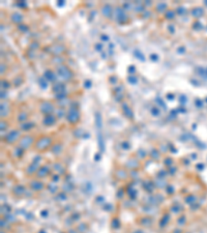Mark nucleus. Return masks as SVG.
<instances>
[{"label": "nucleus", "mask_w": 207, "mask_h": 233, "mask_svg": "<svg viewBox=\"0 0 207 233\" xmlns=\"http://www.w3.org/2000/svg\"><path fill=\"white\" fill-rule=\"evenodd\" d=\"M165 17H166V19H168V20H173L175 18V12L173 9H168L165 13Z\"/></svg>", "instance_id": "25"}, {"label": "nucleus", "mask_w": 207, "mask_h": 233, "mask_svg": "<svg viewBox=\"0 0 207 233\" xmlns=\"http://www.w3.org/2000/svg\"><path fill=\"white\" fill-rule=\"evenodd\" d=\"M52 180L54 181V182H57V181L59 180V175L58 174H55L54 176H52Z\"/></svg>", "instance_id": "46"}, {"label": "nucleus", "mask_w": 207, "mask_h": 233, "mask_svg": "<svg viewBox=\"0 0 207 233\" xmlns=\"http://www.w3.org/2000/svg\"><path fill=\"white\" fill-rule=\"evenodd\" d=\"M61 151H62V145L60 143H55L52 146V152L54 154H59V153H61Z\"/></svg>", "instance_id": "21"}, {"label": "nucleus", "mask_w": 207, "mask_h": 233, "mask_svg": "<svg viewBox=\"0 0 207 233\" xmlns=\"http://www.w3.org/2000/svg\"><path fill=\"white\" fill-rule=\"evenodd\" d=\"M113 14V8L110 4H105L103 7H101V15L106 18H111Z\"/></svg>", "instance_id": "14"}, {"label": "nucleus", "mask_w": 207, "mask_h": 233, "mask_svg": "<svg viewBox=\"0 0 207 233\" xmlns=\"http://www.w3.org/2000/svg\"><path fill=\"white\" fill-rule=\"evenodd\" d=\"M192 14H193V16H195V17H200L201 15L203 14V10L201 9V8H194L193 9V12H192Z\"/></svg>", "instance_id": "32"}, {"label": "nucleus", "mask_w": 207, "mask_h": 233, "mask_svg": "<svg viewBox=\"0 0 207 233\" xmlns=\"http://www.w3.org/2000/svg\"><path fill=\"white\" fill-rule=\"evenodd\" d=\"M18 29L20 31H22V32H25V31H27L28 29H29V27L27 26V25H24V24H20L18 26Z\"/></svg>", "instance_id": "36"}, {"label": "nucleus", "mask_w": 207, "mask_h": 233, "mask_svg": "<svg viewBox=\"0 0 207 233\" xmlns=\"http://www.w3.org/2000/svg\"><path fill=\"white\" fill-rule=\"evenodd\" d=\"M66 119L69 123L72 124H76L79 122L80 120V111L78 110V108L76 107H70L69 111L66 112Z\"/></svg>", "instance_id": "2"}, {"label": "nucleus", "mask_w": 207, "mask_h": 233, "mask_svg": "<svg viewBox=\"0 0 207 233\" xmlns=\"http://www.w3.org/2000/svg\"><path fill=\"white\" fill-rule=\"evenodd\" d=\"M151 113H152V115H154V116H158V114H160V109H157V108H152V110H151Z\"/></svg>", "instance_id": "43"}, {"label": "nucleus", "mask_w": 207, "mask_h": 233, "mask_svg": "<svg viewBox=\"0 0 207 233\" xmlns=\"http://www.w3.org/2000/svg\"><path fill=\"white\" fill-rule=\"evenodd\" d=\"M172 164V161L170 160V158H167V161H166V165H168V167H170V165Z\"/></svg>", "instance_id": "49"}, {"label": "nucleus", "mask_w": 207, "mask_h": 233, "mask_svg": "<svg viewBox=\"0 0 207 233\" xmlns=\"http://www.w3.org/2000/svg\"><path fill=\"white\" fill-rule=\"evenodd\" d=\"M19 6H26V3L25 2H21V3H19Z\"/></svg>", "instance_id": "53"}, {"label": "nucleus", "mask_w": 207, "mask_h": 233, "mask_svg": "<svg viewBox=\"0 0 207 233\" xmlns=\"http://www.w3.org/2000/svg\"><path fill=\"white\" fill-rule=\"evenodd\" d=\"M44 77L47 79V81H50V82H54V81H56V79H57L55 73H54L53 70H46L45 74H44Z\"/></svg>", "instance_id": "16"}, {"label": "nucleus", "mask_w": 207, "mask_h": 233, "mask_svg": "<svg viewBox=\"0 0 207 233\" xmlns=\"http://www.w3.org/2000/svg\"><path fill=\"white\" fill-rule=\"evenodd\" d=\"M39 161H41V157H36L34 158V160L32 161V163H31L29 166L27 167L26 169V174L28 175H31V174H36V172L38 171L39 169Z\"/></svg>", "instance_id": "7"}, {"label": "nucleus", "mask_w": 207, "mask_h": 233, "mask_svg": "<svg viewBox=\"0 0 207 233\" xmlns=\"http://www.w3.org/2000/svg\"><path fill=\"white\" fill-rule=\"evenodd\" d=\"M167 4L164 3V2H161L156 5V10L158 13H164V12H167Z\"/></svg>", "instance_id": "23"}, {"label": "nucleus", "mask_w": 207, "mask_h": 233, "mask_svg": "<svg viewBox=\"0 0 207 233\" xmlns=\"http://www.w3.org/2000/svg\"><path fill=\"white\" fill-rule=\"evenodd\" d=\"M53 169L55 170L58 174H62V173L65 172V169H64L63 165H62L61 163H55L53 165Z\"/></svg>", "instance_id": "19"}, {"label": "nucleus", "mask_w": 207, "mask_h": 233, "mask_svg": "<svg viewBox=\"0 0 207 233\" xmlns=\"http://www.w3.org/2000/svg\"><path fill=\"white\" fill-rule=\"evenodd\" d=\"M55 183H56V182H54V183H50L49 186H48V189H49L50 193H52V194H55V193L58 191V186H56Z\"/></svg>", "instance_id": "28"}, {"label": "nucleus", "mask_w": 207, "mask_h": 233, "mask_svg": "<svg viewBox=\"0 0 207 233\" xmlns=\"http://www.w3.org/2000/svg\"><path fill=\"white\" fill-rule=\"evenodd\" d=\"M169 30H171V32H172V33L174 32V27H173V25H170V27H169Z\"/></svg>", "instance_id": "51"}, {"label": "nucleus", "mask_w": 207, "mask_h": 233, "mask_svg": "<svg viewBox=\"0 0 207 233\" xmlns=\"http://www.w3.org/2000/svg\"><path fill=\"white\" fill-rule=\"evenodd\" d=\"M127 81H129L130 84L135 85V84H137L138 79H137V77H136V76H134V75H130V76L127 77Z\"/></svg>", "instance_id": "31"}, {"label": "nucleus", "mask_w": 207, "mask_h": 233, "mask_svg": "<svg viewBox=\"0 0 207 233\" xmlns=\"http://www.w3.org/2000/svg\"><path fill=\"white\" fill-rule=\"evenodd\" d=\"M50 174V167L49 165H44V166H41L38 169V171L36 172V177L37 178H44Z\"/></svg>", "instance_id": "9"}, {"label": "nucleus", "mask_w": 207, "mask_h": 233, "mask_svg": "<svg viewBox=\"0 0 207 233\" xmlns=\"http://www.w3.org/2000/svg\"><path fill=\"white\" fill-rule=\"evenodd\" d=\"M122 112H123V114L125 115L127 118L133 119V117H134V113H133L132 109H130V108L129 107V105L122 104Z\"/></svg>", "instance_id": "15"}, {"label": "nucleus", "mask_w": 207, "mask_h": 233, "mask_svg": "<svg viewBox=\"0 0 207 233\" xmlns=\"http://www.w3.org/2000/svg\"><path fill=\"white\" fill-rule=\"evenodd\" d=\"M134 70H135V69H134V66H133V65H132V66H129V72L130 73L134 72Z\"/></svg>", "instance_id": "54"}, {"label": "nucleus", "mask_w": 207, "mask_h": 233, "mask_svg": "<svg viewBox=\"0 0 207 233\" xmlns=\"http://www.w3.org/2000/svg\"><path fill=\"white\" fill-rule=\"evenodd\" d=\"M1 87H2V88H4V89H6V88L10 87V85L8 84V82H7V81H1Z\"/></svg>", "instance_id": "44"}, {"label": "nucleus", "mask_w": 207, "mask_h": 233, "mask_svg": "<svg viewBox=\"0 0 207 233\" xmlns=\"http://www.w3.org/2000/svg\"><path fill=\"white\" fill-rule=\"evenodd\" d=\"M20 138H21V133H20V130H10L9 133H7V134L4 136L3 140L5 141V143H7V144H14L15 142L19 141Z\"/></svg>", "instance_id": "5"}, {"label": "nucleus", "mask_w": 207, "mask_h": 233, "mask_svg": "<svg viewBox=\"0 0 207 233\" xmlns=\"http://www.w3.org/2000/svg\"><path fill=\"white\" fill-rule=\"evenodd\" d=\"M144 189L146 190L147 192H149V193H151V191H152V189L154 187V183H152V182H144Z\"/></svg>", "instance_id": "30"}, {"label": "nucleus", "mask_w": 207, "mask_h": 233, "mask_svg": "<svg viewBox=\"0 0 207 233\" xmlns=\"http://www.w3.org/2000/svg\"><path fill=\"white\" fill-rule=\"evenodd\" d=\"M30 187L33 190V191L39 192L45 187V184L42 183L41 181H39V180H32L30 182Z\"/></svg>", "instance_id": "12"}, {"label": "nucleus", "mask_w": 207, "mask_h": 233, "mask_svg": "<svg viewBox=\"0 0 207 233\" xmlns=\"http://www.w3.org/2000/svg\"><path fill=\"white\" fill-rule=\"evenodd\" d=\"M52 62H53V63H55V64H58V66H59V65H61V63L63 62V59H61L60 57L56 56V57L52 60Z\"/></svg>", "instance_id": "35"}, {"label": "nucleus", "mask_w": 207, "mask_h": 233, "mask_svg": "<svg viewBox=\"0 0 207 233\" xmlns=\"http://www.w3.org/2000/svg\"><path fill=\"white\" fill-rule=\"evenodd\" d=\"M144 9H145V7H144L142 4H140V3L138 4V6H136V12H137V13H142Z\"/></svg>", "instance_id": "41"}, {"label": "nucleus", "mask_w": 207, "mask_h": 233, "mask_svg": "<svg viewBox=\"0 0 207 233\" xmlns=\"http://www.w3.org/2000/svg\"><path fill=\"white\" fill-rule=\"evenodd\" d=\"M62 189H63V192L64 193H69V192H72L73 190H74V186L69 182H67V183H65L64 186H62Z\"/></svg>", "instance_id": "29"}, {"label": "nucleus", "mask_w": 207, "mask_h": 233, "mask_svg": "<svg viewBox=\"0 0 207 233\" xmlns=\"http://www.w3.org/2000/svg\"><path fill=\"white\" fill-rule=\"evenodd\" d=\"M22 83V79H21V76H18L16 77L15 79H14V84L16 85V86H19L20 84Z\"/></svg>", "instance_id": "39"}, {"label": "nucleus", "mask_w": 207, "mask_h": 233, "mask_svg": "<svg viewBox=\"0 0 207 233\" xmlns=\"http://www.w3.org/2000/svg\"><path fill=\"white\" fill-rule=\"evenodd\" d=\"M53 143V139L49 137V136H41L39 137L34 143V148L36 149V151H45L46 149H48L49 147L52 145Z\"/></svg>", "instance_id": "1"}, {"label": "nucleus", "mask_w": 207, "mask_h": 233, "mask_svg": "<svg viewBox=\"0 0 207 233\" xmlns=\"http://www.w3.org/2000/svg\"><path fill=\"white\" fill-rule=\"evenodd\" d=\"M108 38H109V37H108L107 35H103V36H101V39H103V41H108Z\"/></svg>", "instance_id": "52"}, {"label": "nucleus", "mask_w": 207, "mask_h": 233, "mask_svg": "<svg viewBox=\"0 0 207 233\" xmlns=\"http://www.w3.org/2000/svg\"><path fill=\"white\" fill-rule=\"evenodd\" d=\"M6 111H7L6 105L2 103V104H1V116H2V117H3V116H6V115H7Z\"/></svg>", "instance_id": "34"}, {"label": "nucleus", "mask_w": 207, "mask_h": 233, "mask_svg": "<svg viewBox=\"0 0 207 233\" xmlns=\"http://www.w3.org/2000/svg\"><path fill=\"white\" fill-rule=\"evenodd\" d=\"M5 96H6V91H5V90H4V91L2 90V91H1V98L3 99V98H5Z\"/></svg>", "instance_id": "47"}, {"label": "nucleus", "mask_w": 207, "mask_h": 233, "mask_svg": "<svg viewBox=\"0 0 207 233\" xmlns=\"http://www.w3.org/2000/svg\"><path fill=\"white\" fill-rule=\"evenodd\" d=\"M38 83H39V86L41 88H47L48 86V82H47V79L45 77H41L38 79Z\"/></svg>", "instance_id": "26"}, {"label": "nucleus", "mask_w": 207, "mask_h": 233, "mask_svg": "<svg viewBox=\"0 0 207 233\" xmlns=\"http://www.w3.org/2000/svg\"><path fill=\"white\" fill-rule=\"evenodd\" d=\"M169 215H164V218H163V220L161 221V226H166L167 225V223H168V221H169Z\"/></svg>", "instance_id": "38"}, {"label": "nucleus", "mask_w": 207, "mask_h": 233, "mask_svg": "<svg viewBox=\"0 0 207 233\" xmlns=\"http://www.w3.org/2000/svg\"><path fill=\"white\" fill-rule=\"evenodd\" d=\"M13 193H14V195H15V196H17V197H21V196H23L25 194V189H24L23 186L18 184V186H16L15 187H14Z\"/></svg>", "instance_id": "17"}, {"label": "nucleus", "mask_w": 207, "mask_h": 233, "mask_svg": "<svg viewBox=\"0 0 207 233\" xmlns=\"http://www.w3.org/2000/svg\"><path fill=\"white\" fill-rule=\"evenodd\" d=\"M27 118H28V114H27L26 112H22V113H20L19 116H18V120H19V121H21V122H25V121L27 120Z\"/></svg>", "instance_id": "27"}, {"label": "nucleus", "mask_w": 207, "mask_h": 233, "mask_svg": "<svg viewBox=\"0 0 207 233\" xmlns=\"http://www.w3.org/2000/svg\"><path fill=\"white\" fill-rule=\"evenodd\" d=\"M12 21L14 22V23L20 25V23L23 21V16H22L21 14H19V13H14L12 15Z\"/></svg>", "instance_id": "18"}, {"label": "nucleus", "mask_w": 207, "mask_h": 233, "mask_svg": "<svg viewBox=\"0 0 207 233\" xmlns=\"http://www.w3.org/2000/svg\"><path fill=\"white\" fill-rule=\"evenodd\" d=\"M95 48L97 49L98 51H101V44H97V45H95Z\"/></svg>", "instance_id": "48"}, {"label": "nucleus", "mask_w": 207, "mask_h": 233, "mask_svg": "<svg viewBox=\"0 0 207 233\" xmlns=\"http://www.w3.org/2000/svg\"><path fill=\"white\" fill-rule=\"evenodd\" d=\"M33 126H33L32 122H23L21 126H20V129L22 130H29L32 129Z\"/></svg>", "instance_id": "22"}, {"label": "nucleus", "mask_w": 207, "mask_h": 233, "mask_svg": "<svg viewBox=\"0 0 207 233\" xmlns=\"http://www.w3.org/2000/svg\"><path fill=\"white\" fill-rule=\"evenodd\" d=\"M23 152H24V149L21 148L20 146H18L17 148H15V150H14V154H15L16 158H18L23 155Z\"/></svg>", "instance_id": "24"}, {"label": "nucleus", "mask_w": 207, "mask_h": 233, "mask_svg": "<svg viewBox=\"0 0 207 233\" xmlns=\"http://www.w3.org/2000/svg\"><path fill=\"white\" fill-rule=\"evenodd\" d=\"M180 98H181V101H180V102H181V103H184V102H185V101H186V98H184V95H181V96H180Z\"/></svg>", "instance_id": "50"}, {"label": "nucleus", "mask_w": 207, "mask_h": 233, "mask_svg": "<svg viewBox=\"0 0 207 233\" xmlns=\"http://www.w3.org/2000/svg\"><path fill=\"white\" fill-rule=\"evenodd\" d=\"M135 55H136V56H138V57L140 58V60H141V61H144V60H145V59H144L143 54L141 53L140 51H137V52H135Z\"/></svg>", "instance_id": "42"}, {"label": "nucleus", "mask_w": 207, "mask_h": 233, "mask_svg": "<svg viewBox=\"0 0 207 233\" xmlns=\"http://www.w3.org/2000/svg\"><path fill=\"white\" fill-rule=\"evenodd\" d=\"M151 157L153 158L154 160H158V158H160V152H158L156 149H153L151 152Z\"/></svg>", "instance_id": "37"}, {"label": "nucleus", "mask_w": 207, "mask_h": 233, "mask_svg": "<svg viewBox=\"0 0 207 233\" xmlns=\"http://www.w3.org/2000/svg\"><path fill=\"white\" fill-rule=\"evenodd\" d=\"M56 119H57L56 115H53V114L45 115L44 119H42V124L45 126H52L56 123Z\"/></svg>", "instance_id": "10"}, {"label": "nucleus", "mask_w": 207, "mask_h": 233, "mask_svg": "<svg viewBox=\"0 0 207 233\" xmlns=\"http://www.w3.org/2000/svg\"><path fill=\"white\" fill-rule=\"evenodd\" d=\"M137 155H138V158H145V157H146V152L144 151V150L140 149V150L138 151Z\"/></svg>", "instance_id": "40"}, {"label": "nucleus", "mask_w": 207, "mask_h": 233, "mask_svg": "<svg viewBox=\"0 0 207 233\" xmlns=\"http://www.w3.org/2000/svg\"><path fill=\"white\" fill-rule=\"evenodd\" d=\"M47 50H48V52L51 53V54H53V55H55V56H59V55H60V54H61L62 52H63L64 47H63V46H61V45L56 44V45H52V46H51V47L47 48Z\"/></svg>", "instance_id": "8"}, {"label": "nucleus", "mask_w": 207, "mask_h": 233, "mask_svg": "<svg viewBox=\"0 0 207 233\" xmlns=\"http://www.w3.org/2000/svg\"><path fill=\"white\" fill-rule=\"evenodd\" d=\"M168 98H174V95H170V94H168Z\"/></svg>", "instance_id": "55"}, {"label": "nucleus", "mask_w": 207, "mask_h": 233, "mask_svg": "<svg viewBox=\"0 0 207 233\" xmlns=\"http://www.w3.org/2000/svg\"><path fill=\"white\" fill-rule=\"evenodd\" d=\"M56 72H57V75L64 81H69V80H70V79L73 78L72 70H70L69 67H67L66 65H64V64H61V65H59V66H57Z\"/></svg>", "instance_id": "3"}, {"label": "nucleus", "mask_w": 207, "mask_h": 233, "mask_svg": "<svg viewBox=\"0 0 207 233\" xmlns=\"http://www.w3.org/2000/svg\"><path fill=\"white\" fill-rule=\"evenodd\" d=\"M126 166H127V168H130V169L138 168L139 163H138L137 158H130V160H129V162L126 163Z\"/></svg>", "instance_id": "20"}, {"label": "nucleus", "mask_w": 207, "mask_h": 233, "mask_svg": "<svg viewBox=\"0 0 207 233\" xmlns=\"http://www.w3.org/2000/svg\"><path fill=\"white\" fill-rule=\"evenodd\" d=\"M176 12H177V14H179V15H182V14H184V12H185V10H184V8H183V7H179V8H177Z\"/></svg>", "instance_id": "45"}, {"label": "nucleus", "mask_w": 207, "mask_h": 233, "mask_svg": "<svg viewBox=\"0 0 207 233\" xmlns=\"http://www.w3.org/2000/svg\"><path fill=\"white\" fill-rule=\"evenodd\" d=\"M53 92L55 94H59V93H63V92H66L65 91V85L63 83H55L53 84Z\"/></svg>", "instance_id": "13"}, {"label": "nucleus", "mask_w": 207, "mask_h": 233, "mask_svg": "<svg viewBox=\"0 0 207 233\" xmlns=\"http://www.w3.org/2000/svg\"><path fill=\"white\" fill-rule=\"evenodd\" d=\"M35 143L34 141V138L32 136H29V135H25V136H22L19 140V146L21 148H23L24 150L28 149L29 147H31L33 144Z\"/></svg>", "instance_id": "4"}, {"label": "nucleus", "mask_w": 207, "mask_h": 233, "mask_svg": "<svg viewBox=\"0 0 207 233\" xmlns=\"http://www.w3.org/2000/svg\"><path fill=\"white\" fill-rule=\"evenodd\" d=\"M56 112H57V114H56V117H57V118H61L63 115L66 116V113L64 112L63 108H59V109L56 110Z\"/></svg>", "instance_id": "33"}, {"label": "nucleus", "mask_w": 207, "mask_h": 233, "mask_svg": "<svg viewBox=\"0 0 207 233\" xmlns=\"http://www.w3.org/2000/svg\"><path fill=\"white\" fill-rule=\"evenodd\" d=\"M39 110L42 114L45 115H50L55 111V108H54V105L49 101H44L41 102V105H39Z\"/></svg>", "instance_id": "6"}, {"label": "nucleus", "mask_w": 207, "mask_h": 233, "mask_svg": "<svg viewBox=\"0 0 207 233\" xmlns=\"http://www.w3.org/2000/svg\"><path fill=\"white\" fill-rule=\"evenodd\" d=\"M116 18H117L119 23H125L127 22V16L123 8L117 7L116 8Z\"/></svg>", "instance_id": "11"}]
</instances>
